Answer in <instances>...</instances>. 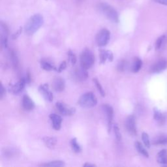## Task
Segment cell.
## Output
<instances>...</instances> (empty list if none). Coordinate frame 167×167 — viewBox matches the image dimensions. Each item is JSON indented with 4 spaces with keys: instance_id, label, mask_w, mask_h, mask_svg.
I'll return each mask as SVG.
<instances>
[{
    "instance_id": "32",
    "label": "cell",
    "mask_w": 167,
    "mask_h": 167,
    "mask_svg": "<svg viewBox=\"0 0 167 167\" xmlns=\"http://www.w3.org/2000/svg\"><path fill=\"white\" fill-rule=\"evenodd\" d=\"M127 67V62L125 60H121L119 62L118 65V69L120 71H124Z\"/></svg>"
},
{
    "instance_id": "31",
    "label": "cell",
    "mask_w": 167,
    "mask_h": 167,
    "mask_svg": "<svg viewBox=\"0 0 167 167\" xmlns=\"http://www.w3.org/2000/svg\"><path fill=\"white\" fill-rule=\"evenodd\" d=\"M153 144H167V137H160L155 140Z\"/></svg>"
},
{
    "instance_id": "37",
    "label": "cell",
    "mask_w": 167,
    "mask_h": 167,
    "mask_svg": "<svg viewBox=\"0 0 167 167\" xmlns=\"http://www.w3.org/2000/svg\"><path fill=\"white\" fill-rule=\"evenodd\" d=\"M155 2L161 4V5H167V0H153Z\"/></svg>"
},
{
    "instance_id": "30",
    "label": "cell",
    "mask_w": 167,
    "mask_h": 167,
    "mask_svg": "<svg viewBox=\"0 0 167 167\" xmlns=\"http://www.w3.org/2000/svg\"><path fill=\"white\" fill-rule=\"evenodd\" d=\"M68 56H69V60L71 62V64L73 65H74L76 62V57L75 56V54L71 50H69Z\"/></svg>"
},
{
    "instance_id": "20",
    "label": "cell",
    "mask_w": 167,
    "mask_h": 167,
    "mask_svg": "<svg viewBox=\"0 0 167 167\" xmlns=\"http://www.w3.org/2000/svg\"><path fill=\"white\" fill-rule=\"evenodd\" d=\"M157 161L161 164H167V150H162L158 153Z\"/></svg>"
},
{
    "instance_id": "36",
    "label": "cell",
    "mask_w": 167,
    "mask_h": 167,
    "mask_svg": "<svg viewBox=\"0 0 167 167\" xmlns=\"http://www.w3.org/2000/svg\"><path fill=\"white\" fill-rule=\"evenodd\" d=\"M5 89L4 88L3 84H1V88H0V97L3 99V97L5 96Z\"/></svg>"
},
{
    "instance_id": "5",
    "label": "cell",
    "mask_w": 167,
    "mask_h": 167,
    "mask_svg": "<svg viewBox=\"0 0 167 167\" xmlns=\"http://www.w3.org/2000/svg\"><path fill=\"white\" fill-rule=\"evenodd\" d=\"M110 38V32L106 28L102 29L96 35V43L99 47H105L108 44Z\"/></svg>"
},
{
    "instance_id": "10",
    "label": "cell",
    "mask_w": 167,
    "mask_h": 167,
    "mask_svg": "<svg viewBox=\"0 0 167 167\" xmlns=\"http://www.w3.org/2000/svg\"><path fill=\"white\" fill-rule=\"evenodd\" d=\"M125 127L130 134L133 135L137 134L136 118L134 116H129L126 120Z\"/></svg>"
},
{
    "instance_id": "15",
    "label": "cell",
    "mask_w": 167,
    "mask_h": 167,
    "mask_svg": "<svg viewBox=\"0 0 167 167\" xmlns=\"http://www.w3.org/2000/svg\"><path fill=\"white\" fill-rule=\"evenodd\" d=\"M65 81L62 78L57 77L53 80L52 87L55 91L58 92H63L65 89Z\"/></svg>"
},
{
    "instance_id": "23",
    "label": "cell",
    "mask_w": 167,
    "mask_h": 167,
    "mask_svg": "<svg viewBox=\"0 0 167 167\" xmlns=\"http://www.w3.org/2000/svg\"><path fill=\"white\" fill-rule=\"evenodd\" d=\"M71 146L73 150L76 153H80L82 151V148H81L80 144L77 142V139L76 138H73L71 141Z\"/></svg>"
},
{
    "instance_id": "11",
    "label": "cell",
    "mask_w": 167,
    "mask_h": 167,
    "mask_svg": "<svg viewBox=\"0 0 167 167\" xmlns=\"http://www.w3.org/2000/svg\"><path fill=\"white\" fill-rule=\"evenodd\" d=\"M39 91L46 100L48 101L49 102H52L53 101L54 96L53 93L49 89L48 84H44L40 85L39 87Z\"/></svg>"
},
{
    "instance_id": "38",
    "label": "cell",
    "mask_w": 167,
    "mask_h": 167,
    "mask_svg": "<svg viewBox=\"0 0 167 167\" xmlns=\"http://www.w3.org/2000/svg\"><path fill=\"white\" fill-rule=\"evenodd\" d=\"M84 166H85V167H94V166H96V165H93V164H89V163H85L83 165Z\"/></svg>"
},
{
    "instance_id": "1",
    "label": "cell",
    "mask_w": 167,
    "mask_h": 167,
    "mask_svg": "<svg viewBox=\"0 0 167 167\" xmlns=\"http://www.w3.org/2000/svg\"><path fill=\"white\" fill-rule=\"evenodd\" d=\"M44 23L43 16L40 14H36L31 16L25 25V33L28 35H32L43 26Z\"/></svg>"
},
{
    "instance_id": "13",
    "label": "cell",
    "mask_w": 167,
    "mask_h": 167,
    "mask_svg": "<svg viewBox=\"0 0 167 167\" xmlns=\"http://www.w3.org/2000/svg\"><path fill=\"white\" fill-rule=\"evenodd\" d=\"M27 84L26 80L25 78H22L19 81H18L15 84L11 85L10 92L13 94H17L21 92L24 88L26 84Z\"/></svg>"
},
{
    "instance_id": "26",
    "label": "cell",
    "mask_w": 167,
    "mask_h": 167,
    "mask_svg": "<svg viewBox=\"0 0 167 167\" xmlns=\"http://www.w3.org/2000/svg\"><path fill=\"white\" fill-rule=\"evenodd\" d=\"M10 57H11V61H12V64L13 66H14V67H15V68H16L18 65H19V60H18V57H17V56H16V54L15 51L11 50Z\"/></svg>"
},
{
    "instance_id": "21",
    "label": "cell",
    "mask_w": 167,
    "mask_h": 167,
    "mask_svg": "<svg viewBox=\"0 0 167 167\" xmlns=\"http://www.w3.org/2000/svg\"><path fill=\"white\" fill-rule=\"evenodd\" d=\"M142 66V60L137 57H134L133 66H132V71L133 73H137V72H138L140 70H141Z\"/></svg>"
},
{
    "instance_id": "24",
    "label": "cell",
    "mask_w": 167,
    "mask_h": 167,
    "mask_svg": "<svg viewBox=\"0 0 167 167\" xmlns=\"http://www.w3.org/2000/svg\"><path fill=\"white\" fill-rule=\"evenodd\" d=\"M65 165V162L63 161H54L49 162L46 164H42L41 166H62Z\"/></svg>"
},
{
    "instance_id": "18",
    "label": "cell",
    "mask_w": 167,
    "mask_h": 167,
    "mask_svg": "<svg viewBox=\"0 0 167 167\" xmlns=\"http://www.w3.org/2000/svg\"><path fill=\"white\" fill-rule=\"evenodd\" d=\"M44 144L47 148L50 149H54L57 144V139L55 137H45L43 138Z\"/></svg>"
},
{
    "instance_id": "28",
    "label": "cell",
    "mask_w": 167,
    "mask_h": 167,
    "mask_svg": "<svg viewBox=\"0 0 167 167\" xmlns=\"http://www.w3.org/2000/svg\"><path fill=\"white\" fill-rule=\"evenodd\" d=\"M142 141L144 144V145H145V146L147 148H150V139H149L148 134L146 133H142Z\"/></svg>"
},
{
    "instance_id": "33",
    "label": "cell",
    "mask_w": 167,
    "mask_h": 167,
    "mask_svg": "<svg viewBox=\"0 0 167 167\" xmlns=\"http://www.w3.org/2000/svg\"><path fill=\"white\" fill-rule=\"evenodd\" d=\"M164 39H165V36H161V37H160L159 38H158L155 44V48L157 50L161 48L162 42H163L164 40Z\"/></svg>"
},
{
    "instance_id": "27",
    "label": "cell",
    "mask_w": 167,
    "mask_h": 167,
    "mask_svg": "<svg viewBox=\"0 0 167 167\" xmlns=\"http://www.w3.org/2000/svg\"><path fill=\"white\" fill-rule=\"evenodd\" d=\"M154 118L159 121L160 124H163L165 122V117L162 116V114L157 110H155L154 111Z\"/></svg>"
},
{
    "instance_id": "3",
    "label": "cell",
    "mask_w": 167,
    "mask_h": 167,
    "mask_svg": "<svg viewBox=\"0 0 167 167\" xmlns=\"http://www.w3.org/2000/svg\"><path fill=\"white\" fill-rule=\"evenodd\" d=\"M78 105L84 108H89L96 106L97 99L92 92H87L81 96L78 101Z\"/></svg>"
},
{
    "instance_id": "4",
    "label": "cell",
    "mask_w": 167,
    "mask_h": 167,
    "mask_svg": "<svg viewBox=\"0 0 167 167\" xmlns=\"http://www.w3.org/2000/svg\"><path fill=\"white\" fill-rule=\"evenodd\" d=\"M95 63V56L90 50L86 48L81 54L80 66L85 69H90Z\"/></svg>"
},
{
    "instance_id": "16",
    "label": "cell",
    "mask_w": 167,
    "mask_h": 167,
    "mask_svg": "<svg viewBox=\"0 0 167 167\" xmlns=\"http://www.w3.org/2000/svg\"><path fill=\"white\" fill-rule=\"evenodd\" d=\"M99 57H100V61L101 64H105L108 60L110 61H112L114 58L113 54L111 51L107 50H101L99 52Z\"/></svg>"
},
{
    "instance_id": "22",
    "label": "cell",
    "mask_w": 167,
    "mask_h": 167,
    "mask_svg": "<svg viewBox=\"0 0 167 167\" xmlns=\"http://www.w3.org/2000/svg\"><path fill=\"white\" fill-rule=\"evenodd\" d=\"M134 146H135V148H136L137 150L141 153V154H142V155H144V157H149V154L148 151H146V150L145 148H144V146H142V144L139 142H136L134 144Z\"/></svg>"
},
{
    "instance_id": "2",
    "label": "cell",
    "mask_w": 167,
    "mask_h": 167,
    "mask_svg": "<svg viewBox=\"0 0 167 167\" xmlns=\"http://www.w3.org/2000/svg\"><path fill=\"white\" fill-rule=\"evenodd\" d=\"M98 9L102 14L105 16L108 20H110L114 23H118L119 22V15L118 12L115 9L108 5L106 3H101L98 5Z\"/></svg>"
},
{
    "instance_id": "25",
    "label": "cell",
    "mask_w": 167,
    "mask_h": 167,
    "mask_svg": "<svg viewBox=\"0 0 167 167\" xmlns=\"http://www.w3.org/2000/svg\"><path fill=\"white\" fill-rule=\"evenodd\" d=\"M93 81L94 82V84H96V87L98 89V91L99 92V93H100V94L101 95L102 97H105V90H104V89L103 88L101 84H100V82H99V80L96 78H94L93 79Z\"/></svg>"
},
{
    "instance_id": "7",
    "label": "cell",
    "mask_w": 167,
    "mask_h": 167,
    "mask_svg": "<svg viewBox=\"0 0 167 167\" xmlns=\"http://www.w3.org/2000/svg\"><path fill=\"white\" fill-rule=\"evenodd\" d=\"M8 36V27L5 23H3V22H1V24H0V38H1V45L2 48H5L7 47Z\"/></svg>"
},
{
    "instance_id": "9",
    "label": "cell",
    "mask_w": 167,
    "mask_h": 167,
    "mask_svg": "<svg viewBox=\"0 0 167 167\" xmlns=\"http://www.w3.org/2000/svg\"><path fill=\"white\" fill-rule=\"evenodd\" d=\"M73 75L74 78L78 81H84L86 80L88 77L87 69L83 68L81 66L80 67H76L73 71Z\"/></svg>"
},
{
    "instance_id": "35",
    "label": "cell",
    "mask_w": 167,
    "mask_h": 167,
    "mask_svg": "<svg viewBox=\"0 0 167 167\" xmlns=\"http://www.w3.org/2000/svg\"><path fill=\"white\" fill-rule=\"evenodd\" d=\"M22 28H19V30H18L15 33H14V34L12 35V39H16L18 37H19V35H20V33H22Z\"/></svg>"
},
{
    "instance_id": "12",
    "label": "cell",
    "mask_w": 167,
    "mask_h": 167,
    "mask_svg": "<svg viewBox=\"0 0 167 167\" xmlns=\"http://www.w3.org/2000/svg\"><path fill=\"white\" fill-rule=\"evenodd\" d=\"M167 67V61L166 60H160L153 64L150 68V72L153 73H160Z\"/></svg>"
},
{
    "instance_id": "19",
    "label": "cell",
    "mask_w": 167,
    "mask_h": 167,
    "mask_svg": "<svg viewBox=\"0 0 167 167\" xmlns=\"http://www.w3.org/2000/svg\"><path fill=\"white\" fill-rule=\"evenodd\" d=\"M40 67L41 68L45 71H57V69L50 62L46 60H43L40 61Z\"/></svg>"
},
{
    "instance_id": "8",
    "label": "cell",
    "mask_w": 167,
    "mask_h": 167,
    "mask_svg": "<svg viewBox=\"0 0 167 167\" xmlns=\"http://www.w3.org/2000/svg\"><path fill=\"white\" fill-rule=\"evenodd\" d=\"M102 109L106 116L107 122H108V132H110L112 125V120H113V116H114L113 108H112L110 105L105 104V105H102Z\"/></svg>"
},
{
    "instance_id": "6",
    "label": "cell",
    "mask_w": 167,
    "mask_h": 167,
    "mask_svg": "<svg viewBox=\"0 0 167 167\" xmlns=\"http://www.w3.org/2000/svg\"><path fill=\"white\" fill-rule=\"evenodd\" d=\"M56 107L60 113L64 116H72L75 113L76 111L75 108L69 107L66 104L61 102L56 103Z\"/></svg>"
},
{
    "instance_id": "14",
    "label": "cell",
    "mask_w": 167,
    "mask_h": 167,
    "mask_svg": "<svg viewBox=\"0 0 167 167\" xmlns=\"http://www.w3.org/2000/svg\"><path fill=\"white\" fill-rule=\"evenodd\" d=\"M49 118L52 121L53 128L56 130H60L61 127V124H62L61 117L56 114H50Z\"/></svg>"
},
{
    "instance_id": "29",
    "label": "cell",
    "mask_w": 167,
    "mask_h": 167,
    "mask_svg": "<svg viewBox=\"0 0 167 167\" xmlns=\"http://www.w3.org/2000/svg\"><path fill=\"white\" fill-rule=\"evenodd\" d=\"M114 134H115L116 139L118 140V141H121L122 137H121V133H120L119 127L117 124H115L114 125Z\"/></svg>"
},
{
    "instance_id": "34",
    "label": "cell",
    "mask_w": 167,
    "mask_h": 167,
    "mask_svg": "<svg viewBox=\"0 0 167 167\" xmlns=\"http://www.w3.org/2000/svg\"><path fill=\"white\" fill-rule=\"evenodd\" d=\"M67 67V63L66 61H63L61 64H60V65L59 66V67L57 68V72H59V73H61L65 69V68Z\"/></svg>"
},
{
    "instance_id": "17",
    "label": "cell",
    "mask_w": 167,
    "mask_h": 167,
    "mask_svg": "<svg viewBox=\"0 0 167 167\" xmlns=\"http://www.w3.org/2000/svg\"><path fill=\"white\" fill-rule=\"evenodd\" d=\"M22 106L26 110H32L35 108V103L28 96L25 95L22 99Z\"/></svg>"
}]
</instances>
